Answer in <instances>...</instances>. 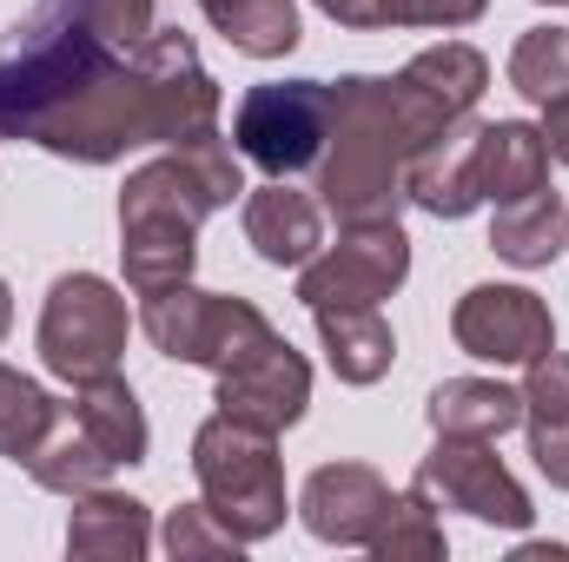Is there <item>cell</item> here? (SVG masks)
<instances>
[{
    "label": "cell",
    "instance_id": "6da1fadb",
    "mask_svg": "<svg viewBox=\"0 0 569 562\" xmlns=\"http://www.w3.org/2000/svg\"><path fill=\"white\" fill-rule=\"evenodd\" d=\"M206 133H219V80L199 67L192 33L152 27L107 80L60 107L33 145L73 165H113L133 145H192Z\"/></svg>",
    "mask_w": 569,
    "mask_h": 562
},
{
    "label": "cell",
    "instance_id": "ba28073f",
    "mask_svg": "<svg viewBox=\"0 0 569 562\" xmlns=\"http://www.w3.org/2000/svg\"><path fill=\"white\" fill-rule=\"evenodd\" d=\"M325 140H331V87L325 80H272V87H252L239 100V113H232L239 159H252L272 179L318 172Z\"/></svg>",
    "mask_w": 569,
    "mask_h": 562
},
{
    "label": "cell",
    "instance_id": "9a60e30c",
    "mask_svg": "<svg viewBox=\"0 0 569 562\" xmlns=\"http://www.w3.org/2000/svg\"><path fill=\"white\" fill-rule=\"evenodd\" d=\"M246 245L266 259V265H279V272H298V265H311L318 252H325V212H318V199L311 192H298V185H259L252 199H246Z\"/></svg>",
    "mask_w": 569,
    "mask_h": 562
},
{
    "label": "cell",
    "instance_id": "cb8c5ba5",
    "mask_svg": "<svg viewBox=\"0 0 569 562\" xmlns=\"http://www.w3.org/2000/svg\"><path fill=\"white\" fill-rule=\"evenodd\" d=\"M113 470H120V463H113V456H107V450L80 430V423H73V430L60 423V430H53V436L27 456V476H33L40 490H53V496H87V490H107V476H113Z\"/></svg>",
    "mask_w": 569,
    "mask_h": 562
},
{
    "label": "cell",
    "instance_id": "4dcf8cb0",
    "mask_svg": "<svg viewBox=\"0 0 569 562\" xmlns=\"http://www.w3.org/2000/svg\"><path fill=\"white\" fill-rule=\"evenodd\" d=\"M311 7H325L338 27H358V33H371V27H378V0H311Z\"/></svg>",
    "mask_w": 569,
    "mask_h": 562
},
{
    "label": "cell",
    "instance_id": "d6a6232c",
    "mask_svg": "<svg viewBox=\"0 0 569 562\" xmlns=\"http://www.w3.org/2000/svg\"><path fill=\"white\" fill-rule=\"evenodd\" d=\"M517 562H569V550H563V543H523Z\"/></svg>",
    "mask_w": 569,
    "mask_h": 562
},
{
    "label": "cell",
    "instance_id": "1f68e13d",
    "mask_svg": "<svg viewBox=\"0 0 569 562\" xmlns=\"http://www.w3.org/2000/svg\"><path fill=\"white\" fill-rule=\"evenodd\" d=\"M543 140H550V159H563L569 165V93L543 107Z\"/></svg>",
    "mask_w": 569,
    "mask_h": 562
},
{
    "label": "cell",
    "instance_id": "ac0fdd59",
    "mask_svg": "<svg viewBox=\"0 0 569 562\" xmlns=\"http://www.w3.org/2000/svg\"><path fill=\"white\" fill-rule=\"evenodd\" d=\"M152 550V516L140 496L120 490H87L73 496V523H67V556L80 562H140Z\"/></svg>",
    "mask_w": 569,
    "mask_h": 562
},
{
    "label": "cell",
    "instance_id": "83f0119b",
    "mask_svg": "<svg viewBox=\"0 0 569 562\" xmlns=\"http://www.w3.org/2000/svg\"><path fill=\"white\" fill-rule=\"evenodd\" d=\"M371 556L378 562H443V523H437V503H430L418 483L398 496V510L371 536Z\"/></svg>",
    "mask_w": 569,
    "mask_h": 562
},
{
    "label": "cell",
    "instance_id": "44dd1931",
    "mask_svg": "<svg viewBox=\"0 0 569 562\" xmlns=\"http://www.w3.org/2000/svg\"><path fill=\"white\" fill-rule=\"evenodd\" d=\"M563 245H569V205L550 185H543V192H523V199H510V205H497V219H490V252H497L503 265H517V272L550 265Z\"/></svg>",
    "mask_w": 569,
    "mask_h": 562
},
{
    "label": "cell",
    "instance_id": "e0dca14e",
    "mask_svg": "<svg viewBox=\"0 0 569 562\" xmlns=\"http://www.w3.org/2000/svg\"><path fill=\"white\" fill-rule=\"evenodd\" d=\"M477 172H483V205H510L523 192L550 185V140L530 120H483L477 127Z\"/></svg>",
    "mask_w": 569,
    "mask_h": 562
},
{
    "label": "cell",
    "instance_id": "4316f807",
    "mask_svg": "<svg viewBox=\"0 0 569 562\" xmlns=\"http://www.w3.org/2000/svg\"><path fill=\"white\" fill-rule=\"evenodd\" d=\"M510 87L530 107H550L569 93V27H530L510 53Z\"/></svg>",
    "mask_w": 569,
    "mask_h": 562
},
{
    "label": "cell",
    "instance_id": "d590c367",
    "mask_svg": "<svg viewBox=\"0 0 569 562\" xmlns=\"http://www.w3.org/2000/svg\"><path fill=\"white\" fill-rule=\"evenodd\" d=\"M199 7H212V0H199Z\"/></svg>",
    "mask_w": 569,
    "mask_h": 562
},
{
    "label": "cell",
    "instance_id": "7c38bea8",
    "mask_svg": "<svg viewBox=\"0 0 569 562\" xmlns=\"http://www.w3.org/2000/svg\"><path fill=\"white\" fill-rule=\"evenodd\" d=\"M391 510H398V496L371 463H318L298 490V523L338 550H371V536L385 530Z\"/></svg>",
    "mask_w": 569,
    "mask_h": 562
},
{
    "label": "cell",
    "instance_id": "5bb4252c",
    "mask_svg": "<svg viewBox=\"0 0 569 562\" xmlns=\"http://www.w3.org/2000/svg\"><path fill=\"white\" fill-rule=\"evenodd\" d=\"M477 127L483 120H457L443 127L437 140L411 159V179H405V199L430 212V219H470L483 205V172H477Z\"/></svg>",
    "mask_w": 569,
    "mask_h": 562
},
{
    "label": "cell",
    "instance_id": "d4e9b609",
    "mask_svg": "<svg viewBox=\"0 0 569 562\" xmlns=\"http://www.w3.org/2000/svg\"><path fill=\"white\" fill-rule=\"evenodd\" d=\"M206 20L252 60H284L305 33H298V7L291 0H212Z\"/></svg>",
    "mask_w": 569,
    "mask_h": 562
},
{
    "label": "cell",
    "instance_id": "2e32d148",
    "mask_svg": "<svg viewBox=\"0 0 569 562\" xmlns=\"http://www.w3.org/2000/svg\"><path fill=\"white\" fill-rule=\"evenodd\" d=\"M523 430L550 490H569V358L557 344L523 364Z\"/></svg>",
    "mask_w": 569,
    "mask_h": 562
},
{
    "label": "cell",
    "instance_id": "f546056e",
    "mask_svg": "<svg viewBox=\"0 0 569 562\" xmlns=\"http://www.w3.org/2000/svg\"><path fill=\"white\" fill-rule=\"evenodd\" d=\"M490 0H378V27H470Z\"/></svg>",
    "mask_w": 569,
    "mask_h": 562
},
{
    "label": "cell",
    "instance_id": "52a82bcc",
    "mask_svg": "<svg viewBox=\"0 0 569 562\" xmlns=\"http://www.w3.org/2000/svg\"><path fill=\"white\" fill-rule=\"evenodd\" d=\"M146 338L172 358V364H199V371H226L232 358H246L252 344L272 338V318L252 298H226V291H199V284H166L152 291L140 311Z\"/></svg>",
    "mask_w": 569,
    "mask_h": 562
},
{
    "label": "cell",
    "instance_id": "f1b7e54d",
    "mask_svg": "<svg viewBox=\"0 0 569 562\" xmlns=\"http://www.w3.org/2000/svg\"><path fill=\"white\" fill-rule=\"evenodd\" d=\"M159 543H166V556H172V562H192V556H239V550H246V543H239V536H232V530H226V523L206 510V503H186V510H172Z\"/></svg>",
    "mask_w": 569,
    "mask_h": 562
},
{
    "label": "cell",
    "instance_id": "484cf974",
    "mask_svg": "<svg viewBox=\"0 0 569 562\" xmlns=\"http://www.w3.org/2000/svg\"><path fill=\"white\" fill-rule=\"evenodd\" d=\"M60 430V404L13 364H0V456L27 463L47 436Z\"/></svg>",
    "mask_w": 569,
    "mask_h": 562
},
{
    "label": "cell",
    "instance_id": "277c9868",
    "mask_svg": "<svg viewBox=\"0 0 569 562\" xmlns=\"http://www.w3.org/2000/svg\"><path fill=\"white\" fill-rule=\"evenodd\" d=\"M246 192L239 145L206 133L192 145H166V159H146L120 185V265L127 284L152 298L166 284L192 279L199 259V225Z\"/></svg>",
    "mask_w": 569,
    "mask_h": 562
},
{
    "label": "cell",
    "instance_id": "7402d4cb",
    "mask_svg": "<svg viewBox=\"0 0 569 562\" xmlns=\"http://www.w3.org/2000/svg\"><path fill=\"white\" fill-rule=\"evenodd\" d=\"M425 418L437 436H490L497 443L503 430L523 423V391H510L497 378H450L430 391Z\"/></svg>",
    "mask_w": 569,
    "mask_h": 562
},
{
    "label": "cell",
    "instance_id": "836d02e7",
    "mask_svg": "<svg viewBox=\"0 0 569 562\" xmlns=\"http://www.w3.org/2000/svg\"><path fill=\"white\" fill-rule=\"evenodd\" d=\"M7 324H13V298H7V279H0V338H7Z\"/></svg>",
    "mask_w": 569,
    "mask_h": 562
},
{
    "label": "cell",
    "instance_id": "8d00e7d4",
    "mask_svg": "<svg viewBox=\"0 0 569 562\" xmlns=\"http://www.w3.org/2000/svg\"><path fill=\"white\" fill-rule=\"evenodd\" d=\"M563 252H569V245H563Z\"/></svg>",
    "mask_w": 569,
    "mask_h": 562
},
{
    "label": "cell",
    "instance_id": "8fae6325",
    "mask_svg": "<svg viewBox=\"0 0 569 562\" xmlns=\"http://www.w3.org/2000/svg\"><path fill=\"white\" fill-rule=\"evenodd\" d=\"M450 338L483 364H530L557 344V318L530 284H470L450 311Z\"/></svg>",
    "mask_w": 569,
    "mask_h": 562
},
{
    "label": "cell",
    "instance_id": "4fadbf2b",
    "mask_svg": "<svg viewBox=\"0 0 569 562\" xmlns=\"http://www.w3.org/2000/svg\"><path fill=\"white\" fill-rule=\"evenodd\" d=\"M305 404H311V364L284 344L279 331L219 371V411L226 418H246L259 430H291L305 418Z\"/></svg>",
    "mask_w": 569,
    "mask_h": 562
},
{
    "label": "cell",
    "instance_id": "d6986e66",
    "mask_svg": "<svg viewBox=\"0 0 569 562\" xmlns=\"http://www.w3.org/2000/svg\"><path fill=\"white\" fill-rule=\"evenodd\" d=\"M311 324H318V344H325V364L338 371V384H378L398 358V338L378 318V304H318Z\"/></svg>",
    "mask_w": 569,
    "mask_h": 562
},
{
    "label": "cell",
    "instance_id": "3957f363",
    "mask_svg": "<svg viewBox=\"0 0 569 562\" xmlns=\"http://www.w3.org/2000/svg\"><path fill=\"white\" fill-rule=\"evenodd\" d=\"M443 127H457V113L425 100L405 73L398 80H378V73L338 80L331 87V140H325V159H318L325 212H338V225L398 219L411 159Z\"/></svg>",
    "mask_w": 569,
    "mask_h": 562
},
{
    "label": "cell",
    "instance_id": "9c48e42d",
    "mask_svg": "<svg viewBox=\"0 0 569 562\" xmlns=\"http://www.w3.org/2000/svg\"><path fill=\"white\" fill-rule=\"evenodd\" d=\"M418 490L437 510H463L490 530H530V490L510 476V463L490 450V436H437L418 463Z\"/></svg>",
    "mask_w": 569,
    "mask_h": 562
},
{
    "label": "cell",
    "instance_id": "e575fe53",
    "mask_svg": "<svg viewBox=\"0 0 569 562\" xmlns=\"http://www.w3.org/2000/svg\"><path fill=\"white\" fill-rule=\"evenodd\" d=\"M537 7H569V0H537Z\"/></svg>",
    "mask_w": 569,
    "mask_h": 562
},
{
    "label": "cell",
    "instance_id": "30bf717a",
    "mask_svg": "<svg viewBox=\"0 0 569 562\" xmlns=\"http://www.w3.org/2000/svg\"><path fill=\"white\" fill-rule=\"evenodd\" d=\"M405 279H411L405 225L371 219V225H345L338 245H325L311 265H298V298H305V311H318V304H385Z\"/></svg>",
    "mask_w": 569,
    "mask_h": 562
},
{
    "label": "cell",
    "instance_id": "5b68a950",
    "mask_svg": "<svg viewBox=\"0 0 569 562\" xmlns=\"http://www.w3.org/2000/svg\"><path fill=\"white\" fill-rule=\"evenodd\" d=\"M192 476L199 503L239 536L266 543L284 530V463H279V430H259L246 418H206L192 436Z\"/></svg>",
    "mask_w": 569,
    "mask_h": 562
},
{
    "label": "cell",
    "instance_id": "ffe728a7",
    "mask_svg": "<svg viewBox=\"0 0 569 562\" xmlns=\"http://www.w3.org/2000/svg\"><path fill=\"white\" fill-rule=\"evenodd\" d=\"M73 423L113 456V463H146V450H152V430H146V411L140 398H133V384L120 378V371H107V378H87V384H73Z\"/></svg>",
    "mask_w": 569,
    "mask_h": 562
},
{
    "label": "cell",
    "instance_id": "8992f818",
    "mask_svg": "<svg viewBox=\"0 0 569 562\" xmlns=\"http://www.w3.org/2000/svg\"><path fill=\"white\" fill-rule=\"evenodd\" d=\"M127 298L100 272H67L53 279L47 304H40V364L67 384H87V378H107L120 371L127 358Z\"/></svg>",
    "mask_w": 569,
    "mask_h": 562
},
{
    "label": "cell",
    "instance_id": "603a6c76",
    "mask_svg": "<svg viewBox=\"0 0 569 562\" xmlns=\"http://www.w3.org/2000/svg\"><path fill=\"white\" fill-rule=\"evenodd\" d=\"M405 80L437 100L443 113H477V100H483V87H490V60L477 53V47H463V40H443V47H425L411 67H405Z\"/></svg>",
    "mask_w": 569,
    "mask_h": 562
},
{
    "label": "cell",
    "instance_id": "7a4b0ae2",
    "mask_svg": "<svg viewBox=\"0 0 569 562\" xmlns=\"http://www.w3.org/2000/svg\"><path fill=\"white\" fill-rule=\"evenodd\" d=\"M152 27V0H33V13L0 40V140H33Z\"/></svg>",
    "mask_w": 569,
    "mask_h": 562
}]
</instances>
